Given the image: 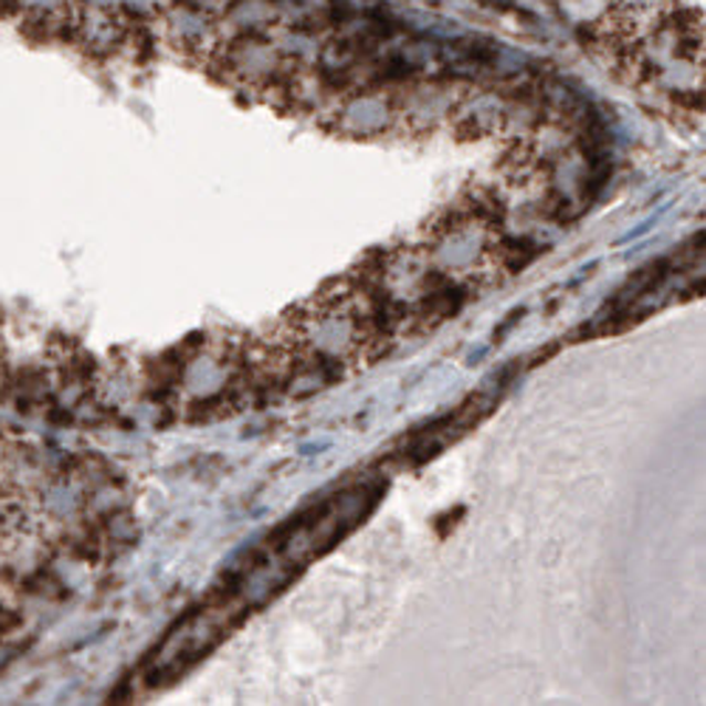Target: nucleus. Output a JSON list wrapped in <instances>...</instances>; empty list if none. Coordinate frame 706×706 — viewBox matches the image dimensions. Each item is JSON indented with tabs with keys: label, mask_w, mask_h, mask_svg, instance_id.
<instances>
[{
	"label": "nucleus",
	"mask_w": 706,
	"mask_h": 706,
	"mask_svg": "<svg viewBox=\"0 0 706 706\" xmlns=\"http://www.w3.org/2000/svg\"><path fill=\"white\" fill-rule=\"evenodd\" d=\"M49 542L52 520L38 459L0 426V613Z\"/></svg>",
	"instance_id": "f257e3e1"
}]
</instances>
